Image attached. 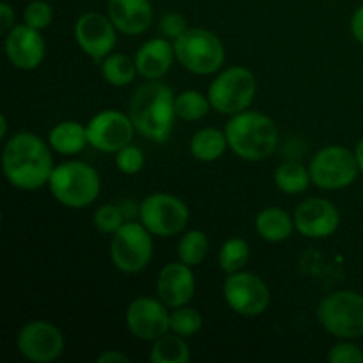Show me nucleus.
Instances as JSON below:
<instances>
[{
  "instance_id": "nucleus-1",
  "label": "nucleus",
  "mask_w": 363,
  "mask_h": 363,
  "mask_svg": "<svg viewBox=\"0 0 363 363\" xmlns=\"http://www.w3.org/2000/svg\"><path fill=\"white\" fill-rule=\"evenodd\" d=\"M2 167L7 181L20 190H39L55 169L48 145L30 131H20L6 142Z\"/></svg>"
},
{
  "instance_id": "nucleus-2",
  "label": "nucleus",
  "mask_w": 363,
  "mask_h": 363,
  "mask_svg": "<svg viewBox=\"0 0 363 363\" xmlns=\"http://www.w3.org/2000/svg\"><path fill=\"white\" fill-rule=\"evenodd\" d=\"M130 117L142 137L156 144L167 142L177 117L172 89L158 80L137 87L130 98Z\"/></svg>"
},
{
  "instance_id": "nucleus-3",
  "label": "nucleus",
  "mask_w": 363,
  "mask_h": 363,
  "mask_svg": "<svg viewBox=\"0 0 363 363\" xmlns=\"http://www.w3.org/2000/svg\"><path fill=\"white\" fill-rule=\"evenodd\" d=\"M230 151L247 162H261L273 155L279 144V130L273 119L261 112L236 113L225 126Z\"/></svg>"
},
{
  "instance_id": "nucleus-4",
  "label": "nucleus",
  "mask_w": 363,
  "mask_h": 363,
  "mask_svg": "<svg viewBox=\"0 0 363 363\" xmlns=\"http://www.w3.org/2000/svg\"><path fill=\"white\" fill-rule=\"evenodd\" d=\"M50 191L66 208L82 209L91 206L101 190V179L94 167L84 162H64L53 169Z\"/></svg>"
},
{
  "instance_id": "nucleus-5",
  "label": "nucleus",
  "mask_w": 363,
  "mask_h": 363,
  "mask_svg": "<svg viewBox=\"0 0 363 363\" xmlns=\"http://www.w3.org/2000/svg\"><path fill=\"white\" fill-rule=\"evenodd\" d=\"M176 59L195 74H213L225 62L222 39L206 28H188L174 39Z\"/></svg>"
},
{
  "instance_id": "nucleus-6",
  "label": "nucleus",
  "mask_w": 363,
  "mask_h": 363,
  "mask_svg": "<svg viewBox=\"0 0 363 363\" xmlns=\"http://www.w3.org/2000/svg\"><path fill=\"white\" fill-rule=\"evenodd\" d=\"M318 319L337 339H358L363 335V296L354 291H335L321 300Z\"/></svg>"
},
{
  "instance_id": "nucleus-7",
  "label": "nucleus",
  "mask_w": 363,
  "mask_h": 363,
  "mask_svg": "<svg viewBox=\"0 0 363 363\" xmlns=\"http://www.w3.org/2000/svg\"><path fill=\"white\" fill-rule=\"evenodd\" d=\"M257 80L247 67L233 66L218 74L208 89L213 110L225 116L245 112L254 103Z\"/></svg>"
},
{
  "instance_id": "nucleus-8",
  "label": "nucleus",
  "mask_w": 363,
  "mask_h": 363,
  "mask_svg": "<svg viewBox=\"0 0 363 363\" xmlns=\"http://www.w3.org/2000/svg\"><path fill=\"white\" fill-rule=\"evenodd\" d=\"M152 257V234L144 223L124 222L110 240V259L123 273H138Z\"/></svg>"
},
{
  "instance_id": "nucleus-9",
  "label": "nucleus",
  "mask_w": 363,
  "mask_h": 363,
  "mask_svg": "<svg viewBox=\"0 0 363 363\" xmlns=\"http://www.w3.org/2000/svg\"><path fill=\"white\" fill-rule=\"evenodd\" d=\"M312 183L323 190H340L357 179L358 165L357 155L344 145H328L315 152L311 167Z\"/></svg>"
},
{
  "instance_id": "nucleus-10",
  "label": "nucleus",
  "mask_w": 363,
  "mask_h": 363,
  "mask_svg": "<svg viewBox=\"0 0 363 363\" xmlns=\"http://www.w3.org/2000/svg\"><path fill=\"white\" fill-rule=\"evenodd\" d=\"M138 216L152 236L169 238L183 233L190 213L179 197L170 194H152L138 206Z\"/></svg>"
},
{
  "instance_id": "nucleus-11",
  "label": "nucleus",
  "mask_w": 363,
  "mask_h": 363,
  "mask_svg": "<svg viewBox=\"0 0 363 363\" xmlns=\"http://www.w3.org/2000/svg\"><path fill=\"white\" fill-rule=\"evenodd\" d=\"M223 298L230 311L245 318H255L261 315L269 307L268 286L261 277L250 272H236L227 277L223 284Z\"/></svg>"
},
{
  "instance_id": "nucleus-12",
  "label": "nucleus",
  "mask_w": 363,
  "mask_h": 363,
  "mask_svg": "<svg viewBox=\"0 0 363 363\" xmlns=\"http://www.w3.org/2000/svg\"><path fill=\"white\" fill-rule=\"evenodd\" d=\"M135 131L130 116L119 110H103L89 121V145L101 152H117L131 144Z\"/></svg>"
},
{
  "instance_id": "nucleus-13",
  "label": "nucleus",
  "mask_w": 363,
  "mask_h": 363,
  "mask_svg": "<svg viewBox=\"0 0 363 363\" xmlns=\"http://www.w3.org/2000/svg\"><path fill=\"white\" fill-rule=\"evenodd\" d=\"M21 357L34 363H50L64 353L62 332L48 321H30L18 333Z\"/></svg>"
},
{
  "instance_id": "nucleus-14",
  "label": "nucleus",
  "mask_w": 363,
  "mask_h": 363,
  "mask_svg": "<svg viewBox=\"0 0 363 363\" xmlns=\"http://www.w3.org/2000/svg\"><path fill=\"white\" fill-rule=\"evenodd\" d=\"M116 30L112 20L99 13L82 14L74 23V38L78 46L94 62H99L113 52L117 45Z\"/></svg>"
},
{
  "instance_id": "nucleus-15",
  "label": "nucleus",
  "mask_w": 363,
  "mask_h": 363,
  "mask_svg": "<svg viewBox=\"0 0 363 363\" xmlns=\"http://www.w3.org/2000/svg\"><path fill=\"white\" fill-rule=\"evenodd\" d=\"M126 325L137 339L155 342L156 339L169 333V307L160 298H137L126 311Z\"/></svg>"
},
{
  "instance_id": "nucleus-16",
  "label": "nucleus",
  "mask_w": 363,
  "mask_h": 363,
  "mask_svg": "<svg viewBox=\"0 0 363 363\" xmlns=\"http://www.w3.org/2000/svg\"><path fill=\"white\" fill-rule=\"evenodd\" d=\"M339 225V209L326 199H307L294 211V227L305 238H328L337 233Z\"/></svg>"
},
{
  "instance_id": "nucleus-17",
  "label": "nucleus",
  "mask_w": 363,
  "mask_h": 363,
  "mask_svg": "<svg viewBox=\"0 0 363 363\" xmlns=\"http://www.w3.org/2000/svg\"><path fill=\"white\" fill-rule=\"evenodd\" d=\"M6 55L16 69L32 71L41 66L46 55L41 30H35L27 23L14 25L6 35Z\"/></svg>"
},
{
  "instance_id": "nucleus-18",
  "label": "nucleus",
  "mask_w": 363,
  "mask_h": 363,
  "mask_svg": "<svg viewBox=\"0 0 363 363\" xmlns=\"http://www.w3.org/2000/svg\"><path fill=\"white\" fill-rule=\"evenodd\" d=\"M156 293L160 300L170 308L190 303L195 294V275L191 266L181 261L167 264L158 275Z\"/></svg>"
},
{
  "instance_id": "nucleus-19",
  "label": "nucleus",
  "mask_w": 363,
  "mask_h": 363,
  "mask_svg": "<svg viewBox=\"0 0 363 363\" xmlns=\"http://www.w3.org/2000/svg\"><path fill=\"white\" fill-rule=\"evenodd\" d=\"M106 13L119 32L138 35L152 23V7L149 0H108Z\"/></svg>"
},
{
  "instance_id": "nucleus-20",
  "label": "nucleus",
  "mask_w": 363,
  "mask_h": 363,
  "mask_svg": "<svg viewBox=\"0 0 363 363\" xmlns=\"http://www.w3.org/2000/svg\"><path fill=\"white\" fill-rule=\"evenodd\" d=\"M174 45L165 38H155L145 41L135 53V64H137L138 74L145 80H160L170 71L174 62Z\"/></svg>"
},
{
  "instance_id": "nucleus-21",
  "label": "nucleus",
  "mask_w": 363,
  "mask_h": 363,
  "mask_svg": "<svg viewBox=\"0 0 363 363\" xmlns=\"http://www.w3.org/2000/svg\"><path fill=\"white\" fill-rule=\"evenodd\" d=\"M48 140L53 151H57L59 155H78L89 144L87 126L77 123V121H62L52 128Z\"/></svg>"
},
{
  "instance_id": "nucleus-22",
  "label": "nucleus",
  "mask_w": 363,
  "mask_h": 363,
  "mask_svg": "<svg viewBox=\"0 0 363 363\" xmlns=\"http://www.w3.org/2000/svg\"><path fill=\"white\" fill-rule=\"evenodd\" d=\"M255 230L259 236L269 243H280L287 240L294 230V218H291L284 209L264 208L255 218Z\"/></svg>"
},
{
  "instance_id": "nucleus-23",
  "label": "nucleus",
  "mask_w": 363,
  "mask_h": 363,
  "mask_svg": "<svg viewBox=\"0 0 363 363\" xmlns=\"http://www.w3.org/2000/svg\"><path fill=\"white\" fill-rule=\"evenodd\" d=\"M229 147L225 131H220L216 128H202L191 137L190 151L191 156L199 162H215Z\"/></svg>"
},
{
  "instance_id": "nucleus-24",
  "label": "nucleus",
  "mask_w": 363,
  "mask_h": 363,
  "mask_svg": "<svg viewBox=\"0 0 363 363\" xmlns=\"http://www.w3.org/2000/svg\"><path fill=\"white\" fill-rule=\"evenodd\" d=\"M149 360L152 363H188L191 360L190 347L184 342V337L177 335V333L174 335L165 333L155 340Z\"/></svg>"
},
{
  "instance_id": "nucleus-25",
  "label": "nucleus",
  "mask_w": 363,
  "mask_h": 363,
  "mask_svg": "<svg viewBox=\"0 0 363 363\" xmlns=\"http://www.w3.org/2000/svg\"><path fill=\"white\" fill-rule=\"evenodd\" d=\"M101 73L110 85L124 87L135 80L138 69L135 59H130L124 53H110L101 60Z\"/></svg>"
},
{
  "instance_id": "nucleus-26",
  "label": "nucleus",
  "mask_w": 363,
  "mask_h": 363,
  "mask_svg": "<svg viewBox=\"0 0 363 363\" xmlns=\"http://www.w3.org/2000/svg\"><path fill=\"white\" fill-rule=\"evenodd\" d=\"M275 183L287 195L303 194L312 183L311 170L298 162H286L275 170Z\"/></svg>"
},
{
  "instance_id": "nucleus-27",
  "label": "nucleus",
  "mask_w": 363,
  "mask_h": 363,
  "mask_svg": "<svg viewBox=\"0 0 363 363\" xmlns=\"http://www.w3.org/2000/svg\"><path fill=\"white\" fill-rule=\"evenodd\" d=\"M209 252V240L208 234L202 233V230H190V233L184 234L179 241V247H177V255H179V261L184 262L188 266H199L206 259Z\"/></svg>"
},
{
  "instance_id": "nucleus-28",
  "label": "nucleus",
  "mask_w": 363,
  "mask_h": 363,
  "mask_svg": "<svg viewBox=\"0 0 363 363\" xmlns=\"http://www.w3.org/2000/svg\"><path fill=\"white\" fill-rule=\"evenodd\" d=\"M248 259H250V247L241 238H230L222 245L218 254L220 268L225 273H236L247 266Z\"/></svg>"
},
{
  "instance_id": "nucleus-29",
  "label": "nucleus",
  "mask_w": 363,
  "mask_h": 363,
  "mask_svg": "<svg viewBox=\"0 0 363 363\" xmlns=\"http://www.w3.org/2000/svg\"><path fill=\"white\" fill-rule=\"evenodd\" d=\"M209 108H213L208 96L199 91H184L176 96V113L179 119L194 123L208 116Z\"/></svg>"
},
{
  "instance_id": "nucleus-30",
  "label": "nucleus",
  "mask_w": 363,
  "mask_h": 363,
  "mask_svg": "<svg viewBox=\"0 0 363 363\" xmlns=\"http://www.w3.org/2000/svg\"><path fill=\"white\" fill-rule=\"evenodd\" d=\"M202 328V315L201 312L195 311V308L186 307H177L174 308V312L170 314V330L174 333L181 337H194L195 333L201 332Z\"/></svg>"
},
{
  "instance_id": "nucleus-31",
  "label": "nucleus",
  "mask_w": 363,
  "mask_h": 363,
  "mask_svg": "<svg viewBox=\"0 0 363 363\" xmlns=\"http://www.w3.org/2000/svg\"><path fill=\"white\" fill-rule=\"evenodd\" d=\"M92 222L98 230L105 234H113L124 223V213L119 206L103 204L94 211Z\"/></svg>"
},
{
  "instance_id": "nucleus-32",
  "label": "nucleus",
  "mask_w": 363,
  "mask_h": 363,
  "mask_svg": "<svg viewBox=\"0 0 363 363\" xmlns=\"http://www.w3.org/2000/svg\"><path fill=\"white\" fill-rule=\"evenodd\" d=\"M53 20V9L45 0H34L23 11V21L35 30H45Z\"/></svg>"
},
{
  "instance_id": "nucleus-33",
  "label": "nucleus",
  "mask_w": 363,
  "mask_h": 363,
  "mask_svg": "<svg viewBox=\"0 0 363 363\" xmlns=\"http://www.w3.org/2000/svg\"><path fill=\"white\" fill-rule=\"evenodd\" d=\"M144 152L137 147V145L128 144L126 147H123L121 151L116 152V165L117 169L123 174H128V176H133V174H138L142 169H144Z\"/></svg>"
},
{
  "instance_id": "nucleus-34",
  "label": "nucleus",
  "mask_w": 363,
  "mask_h": 363,
  "mask_svg": "<svg viewBox=\"0 0 363 363\" xmlns=\"http://www.w3.org/2000/svg\"><path fill=\"white\" fill-rule=\"evenodd\" d=\"M332 363H363V351L351 342H340L333 346L328 353Z\"/></svg>"
},
{
  "instance_id": "nucleus-35",
  "label": "nucleus",
  "mask_w": 363,
  "mask_h": 363,
  "mask_svg": "<svg viewBox=\"0 0 363 363\" xmlns=\"http://www.w3.org/2000/svg\"><path fill=\"white\" fill-rule=\"evenodd\" d=\"M160 30L165 38L177 39L181 34L188 30V23L184 20V16H181L179 13H167L165 16L160 20Z\"/></svg>"
},
{
  "instance_id": "nucleus-36",
  "label": "nucleus",
  "mask_w": 363,
  "mask_h": 363,
  "mask_svg": "<svg viewBox=\"0 0 363 363\" xmlns=\"http://www.w3.org/2000/svg\"><path fill=\"white\" fill-rule=\"evenodd\" d=\"M14 27V9L7 2L0 4V32L7 35Z\"/></svg>"
},
{
  "instance_id": "nucleus-37",
  "label": "nucleus",
  "mask_w": 363,
  "mask_h": 363,
  "mask_svg": "<svg viewBox=\"0 0 363 363\" xmlns=\"http://www.w3.org/2000/svg\"><path fill=\"white\" fill-rule=\"evenodd\" d=\"M351 32H353L354 39L363 45V6L358 7L351 18Z\"/></svg>"
},
{
  "instance_id": "nucleus-38",
  "label": "nucleus",
  "mask_w": 363,
  "mask_h": 363,
  "mask_svg": "<svg viewBox=\"0 0 363 363\" xmlns=\"http://www.w3.org/2000/svg\"><path fill=\"white\" fill-rule=\"evenodd\" d=\"M96 362L98 363H112V362H117V363H130V357L124 353H121V351H105V353L99 354L98 358H96Z\"/></svg>"
},
{
  "instance_id": "nucleus-39",
  "label": "nucleus",
  "mask_w": 363,
  "mask_h": 363,
  "mask_svg": "<svg viewBox=\"0 0 363 363\" xmlns=\"http://www.w3.org/2000/svg\"><path fill=\"white\" fill-rule=\"evenodd\" d=\"M354 155H357L358 165H360V170H362V172H363V140L358 142V145H357V151H354Z\"/></svg>"
},
{
  "instance_id": "nucleus-40",
  "label": "nucleus",
  "mask_w": 363,
  "mask_h": 363,
  "mask_svg": "<svg viewBox=\"0 0 363 363\" xmlns=\"http://www.w3.org/2000/svg\"><path fill=\"white\" fill-rule=\"evenodd\" d=\"M0 126H2V131H0V137L4 138L7 135V119H6V116L0 117Z\"/></svg>"
}]
</instances>
